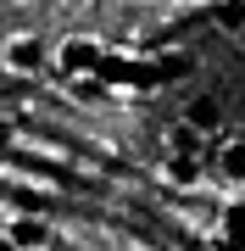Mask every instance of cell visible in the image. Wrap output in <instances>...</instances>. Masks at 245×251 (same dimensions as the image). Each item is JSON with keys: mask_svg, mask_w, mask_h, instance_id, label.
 <instances>
[{"mask_svg": "<svg viewBox=\"0 0 245 251\" xmlns=\"http://www.w3.org/2000/svg\"><path fill=\"white\" fill-rule=\"evenodd\" d=\"M212 162H218V179H228V184L245 190V140H223Z\"/></svg>", "mask_w": 245, "mask_h": 251, "instance_id": "5b68a950", "label": "cell"}, {"mask_svg": "<svg viewBox=\"0 0 245 251\" xmlns=\"http://www.w3.org/2000/svg\"><path fill=\"white\" fill-rule=\"evenodd\" d=\"M134 251H145V246H134Z\"/></svg>", "mask_w": 245, "mask_h": 251, "instance_id": "4fadbf2b", "label": "cell"}, {"mask_svg": "<svg viewBox=\"0 0 245 251\" xmlns=\"http://www.w3.org/2000/svg\"><path fill=\"white\" fill-rule=\"evenodd\" d=\"M156 6H178V0H156Z\"/></svg>", "mask_w": 245, "mask_h": 251, "instance_id": "7c38bea8", "label": "cell"}, {"mask_svg": "<svg viewBox=\"0 0 245 251\" xmlns=\"http://www.w3.org/2000/svg\"><path fill=\"white\" fill-rule=\"evenodd\" d=\"M0 234L11 240V251H45V246H50V224H45V218H34V212H17Z\"/></svg>", "mask_w": 245, "mask_h": 251, "instance_id": "7a4b0ae2", "label": "cell"}, {"mask_svg": "<svg viewBox=\"0 0 245 251\" xmlns=\"http://www.w3.org/2000/svg\"><path fill=\"white\" fill-rule=\"evenodd\" d=\"M218 234H223V246H228V251H245V201L223 206V224H218Z\"/></svg>", "mask_w": 245, "mask_h": 251, "instance_id": "8992f818", "label": "cell"}, {"mask_svg": "<svg viewBox=\"0 0 245 251\" xmlns=\"http://www.w3.org/2000/svg\"><path fill=\"white\" fill-rule=\"evenodd\" d=\"M200 128H190V123H178V128H167V156H200Z\"/></svg>", "mask_w": 245, "mask_h": 251, "instance_id": "52a82bcc", "label": "cell"}, {"mask_svg": "<svg viewBox=\"0 0 245 251\" xmlns=\"http://www.w3.org/2000/svg\"><path fill=\"white\" fill-rule=\"evenodd\" d=\"M162 179H167L173 190H200L206 173H200V156H167V162H162Z\"/></svg>", "mask_w": 245, "mask_h": 251, "instance_id": "277c9868", "label": "cell"}, {"mask_svg": "<svg viewBox=\"0 0 245 251\" xmlns=\"http://www.w3.org/2000/svg\"><path fill=\"white\" fill-rule=\"evenodd\" d=\"M0 67L34 78V73L45 67V39H39V34H11L6 45H0Z\"/></svg>", "mask_w": 245, "mask_h": 251, "instance_id": "6da1fadb", "label": "cell"}, {"mask_svg": "<svg viewBox=\"0 0 245 251\" xmlns=\"http://www.w3.org/2000/svg\"><path fill=\"white\" fill-rule=\"evenodd\" d=\"M6 145H11V123H0V151H6Z\"/></svg>", "mask_w": 245, "mask_h": 251, "instance_id": "9c48e42d", "label": "cell"}, {"mask_svg": "<svg viewBox=\"0 0 245 251\" xmlns=\"http://www.w3.org/2000/svg\"><path fill=\"white\" fill-rule=\"evenodd\" d=\"M240 50H245V17H240Z\"/></svg>", "mask_w": 245, "mask_h": 251, "instance_id": "30bf717a", "label": "cell"}, {"mask_svg": "<svg viewBox=\"0 0 245 251\" xmlns=\"http://www.w3.org/2000/svg\"><path fill=\"white\" fill-rule=\"evenodd\" d=\"M67 67H73L78 78H89V67H95V45L89 39H73V45H67Z\"/></svg>", "mask_w": 245, "mask_h": 251, "instance_id": "ba28073f", "label": "cell"}, {"mask_svg": "<svg viewBox=\"0 0 245 251\" xmlns=\"http://www.w3.org/2000/svg\"><path fill=\"white\" fill-rule=\"evenodd\" d=\"M0 251H11V240H6V234H0Z\"/></svg>", "mask_w": 245, "mask_h": 251, "instance_id": "8fae6325", "label": "cell"}, {"mask_svg": "<svg viewBox=\"0 0 245 251\" xmlns=\"http://www.w3.org/2000/svg\"><path fill=\"white\" fill-rule=\"evenodd\" d=\"M184 123L200 128V134H218V128H223V100L212 95V90H195L190 106H184Z\"/></svg>", "mask_w": 245, "mask_h": 251, "instance_id": "3957f363", "label": "cell"}]
</instances>
